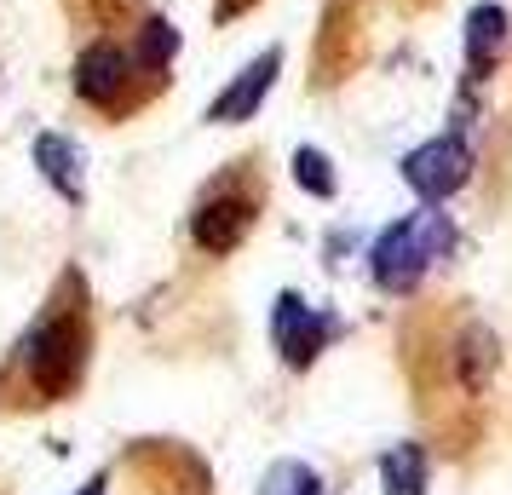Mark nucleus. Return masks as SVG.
<instances>
[{
	"instance_id": "f257e3e1",
	"label": "nucleus",
	"mask_w": 512,
	"mask_h": 495,
	"mask_svg": "<svg viewBox=\"0 0 512 495\" xmlns=\"http://www.w3.org/2000/svg\"><path fill=\"white\" fill-rule=\"evenodd\" d=\"M449 248H455V225H449L443 208L403 213L397 225H386V231L374 236L369 277H374V288H386V294H415L420 277H426Z\"/></svg>"
},
{
	"instance_id": "f03ea898",
	"label": "nucleus",
	"mask_w": 512,
	"mask_h": 495,
	"mask_svg": "<svg viewBox=\"0 0 512 495\" xmlns=\"http://www.w3.org/2000/svg\"><path fill=\"white\" fill-rule=\"evenodd\" d=\"M24 369L41 398L70 392L75 380H81V369H87V329H81V317H47L24 340Z\"/></svg>"
},
{
	"instance_id": "7ed1b4c3",
	"label": "nucleus",
	"mask_w": 512,
	"mask_h": 495,
	"mask_svg": "<svg viewBox=\"0 0 512 495\" xmlns=\"http://www.w3.org/2000/svg\"><path fill=\"white\" fill-rule=\"evenodd\" d=\"M472 179V150L461 139H426L420 150L403 156V185L415 190L420 202H443Z\"/></svg>"
},
{
	"instance_id": "20e7f679",
	"label": "nucleus",
	"mask_w": 512,
	"mask_h": 495,
	"mask_svg": "<svg viewBox=\"0 0 512 495\" xmlns=\"http://www.w3.org/2000/svg\"><path fill=\"white\" fill-rule=\"evenodd\" d=\"M328 334H334V317L311 311L300 294H277V306H271V340H277V357L288 369H311L317 352L328 346Z\"/></svg>"
},
{
	"instance_id": "39448f33",
	"label": "nucleus",
	"mask_w": 512,
	"mask_h": 495,
	"mask_svg": "<svg viewBox=\"0 0 512 495\" xmlns=\"http://www.w3.org/2000/svg\"><path fill=\"white\" fill-rule=\"evenodd\" d=\"M133 75H139V64H133L127 52L110 47V41H98V47H87L81 64H75V93L87 98L93 110H121L127 93H133Z\"/></svg>"
},
{
	"instance_id": "423d86ee",
	"label": "nucleus",
	"mask_w": 512,
	"mask_h": 495,
	"mask_svg": "<svg viewBox=\"0 0 512 495\" xmlns=\"http://www.w3.org/2000/svg\"><path fill=\"white\" fill-rule=\"evenodd\" d=\"M277 70H282V47H265L254 58V64H248V70L236 75L231 87H225V93L213 98L208 104V121L213 127H231V121H248L259 110V104H265V93H271V81H277Z\"/></svg>"
},
{
	"instance_id": "0eeeda50",
	"label": "nucleus",
	"mask_w": 512,
	"mask_h": 495,
	"mask_svg": "<svg viewBox=\"0 0 512 495\" xmlns=\"http://www.w3.org/2000/svg\"><path fill=\"white\" fill-rule=\"evenodd\" d=\"M248 225H254V202L231 190V196H208V202L196 208L190 236H196V248H202V254H231L236 242L248 236Z\"/></svg>"
},
{
	"instance_id": "6e6552de",
	"label": "nucleus",
	"mask_w": 512,
	"mask_h": 495,
	"mask_svg": "<svg viewBox=\"0 0 512 495\" xmlns=\"http://www.w3.org/2000/svg\"><path fill=\"white\" fill-rule=\"evenodd\" d=\"M507 47H512L507 12H501L495 0L472 6V12H466V70H472V81H484V75L501 64V52Z\"/></svg>"
},
{
	"instance_id": "1a4fd4ad",
	"label": "nucleus",
	"mask_w": 512,
	"mask_h": 495,
	"mask_svg": "<svg viewBox=\"0 0 512 495\" xmlns=\"http://www.w3.org/2000/svg\"><path fill=\"white\" fill-rule=\"evenodd\" d=\"M35 167H41V179H47L64 202H87V173H81V150H75L64 133H41L35 139Z\"/></svg>"
},
{
	"instance_id": "9d476101",
	"label": "nucleus",
	"mask_w": 512,
	"mask_h": 495,
	"mask_svg": "<svg viewBox=\"0 0 512 495\" xmlns=\"http://www.w3.org/2000/svg\"><path fill=\"white\" fill-rule=\"evenodd\" d=\"M380 484H386V495H426V449L420 444L380 449Z\"/></svg>"
},
{
	"instance_id": "9b49d317",
	"label": "nucleus",
	"mask_w": 512,
	"mask_h": 495,
	"mask_svg": "<svg viewBox=\"0 0 512 495\" xmlns=\"http://www.w3.org/2000/svg\"><path fill=\"white\" fill-rule=\"evenodd\" d=\"M173 52H179V35H173V24H167V18H150V24L139 29V52H133V64H139V75H144V70H162Z\"/></svg>"
},
{
	"instance_id": "f8f14e48",
	"label": "nucleus",
	"mask_w": 512,
	"mask_h": 495,
	"mask_svg": "<svg viewBox=\"0 0 512 495\" xmlns=\"http://www.w3.org/2000/svg\"><path fill=\"white\" fill-rule=\"evenodd\" d=\"M294 179H300V190L323 196V202L340 190V179H334V162H328L323 150H311V144H300V150H294Z\"/></svg>"
},
{
	"instance_id": "ddd939ff",
	"label": "nucleus",
	"mask_w": 512,
	"mask_h": 495,
	"mask_svg": "<svg viewBox=\"0 0 512 495\" xmlns=\"http://www.w3.org/2000/svg\"><path fill=\"white\" fill-rule=\"evenodd\" d=\"M259 495H323V478L305 461H277V467L265 472V490Z\"/></svg>"
},
{
	"instance_id": "4468645a",
	"label": "nucleus",
	"mask_w": 512,
	"mask_h": 495,
	"mask_svg": "<svg viewBox=\"0 0 512 495\" xmlns=\"http://www.w3.org/2000/svg\"><path fill=\"white\" fill-rule=\"evenodd\" d=\"M81 495H104V478H93V484H81Z\"/></svg>"
}]
</instances>
